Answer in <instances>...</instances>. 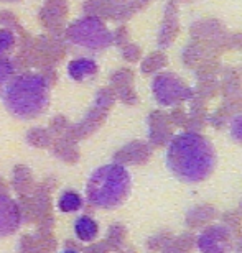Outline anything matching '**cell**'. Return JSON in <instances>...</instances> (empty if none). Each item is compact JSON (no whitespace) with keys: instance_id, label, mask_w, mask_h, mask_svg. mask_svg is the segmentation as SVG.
I'll return each mask as SVG.
<instances>
[{"instance_id":"8fae6325","label":"cell","mask_w":242,"mask_h":253,"mask_svg":"<svg viewBox=\"0 0 242 253\" xmlns=\"http://www.w3.org/2000/svg\"><path fill=\"white\" fill-rule=\"evenodd\" d=\"M196 249V235L191 230L183 232L180 235H173L166 247L161 252L163 253H191Z\"/></svg>"},{"instance_id":"ba28073f","label":"cell","mask_w":242,"mask_h":253,"mask_svg":"<svg viewBox=\"0 0 242 253\" xmlns=\"http://www.w3.org/2000/svg\"><path fill=\"white\" fill-rule=\"evenodd\" d=\"M218 217L219 212L213 204H198L186 212L185 224L188 230H199L204 229L206 225L213 224Z\"/></svg>"},{"instance_id":"5b68a950","label":"cell","mask_w":242,"mask_h":253,"mask_svg":"<svg viewBox=\"0 0 242 253\" xmlns=\"http://www.w3.org/2000/svg\"><path fill=\"white\" fill-rule=\"evenodd\" d=\"M152 92L155 100L160 105L171 107L181 102L193 99V90L188 87V84L183 83L180 78H176L171 73H161L152 83Z\"/></svg>"},{"instance_id":"277c9868","label":"cell","mask_w":242,"mask_h":253,"mask_svg":"<svg viewBox=\"0 0 242 253\" xmlns=\"http://www.w3.org/2000/svg\"><path fill=\"white\" fill-rule=\"evenodd\" d=\"M68 42L88 51H102L114 42L112 33L96 17H84L76 20L66 32Z\"/></svg>"},{"instance_id":"4fadbf2b","label":"cell","mask_w":242,"mask_h":253,"mask_svg":"<svg viewBox=\"0 0 242 253\" xmlns=\"http://www.w3.org/2000/svg\"><path fill=\"white\" fill-rule=\"evenodd\" d=\"M83 197L76 191H64L58 199V209L61 212H76L83 207Z\"/></svg>"},{"instance_id":"e0dca14e","label":"cell","mask_w":242,"mask_h":253,"mask_svg":"<svg viewBox=\"0 0 242 253\" xmlns=\"http://www.w3.org/2000/svg\"><path fill=\"white\" fill-rule=\"evenodd\" d=\"M229 131H231L233 140H236L238 143L242 145V112L236 115V117H233L229 125Z\"/></svg>"},{"instance_id":"ac0fdd59","label":"cell","mask_w":242,"mask_h":253,"mask_svg":"<svg viewBox=\"0 0 242 253\" xmlns=\"http://www.w3.org/2000/svg\"><path fill=\"white\" fill-rule=\"evenodd\" d=\"M234 250L238 253H242V237H239V239L234 240Z\"/></svg>"},{"instance_id":"5bb4252c","label":"cell","mask_w":242,"mask_h":253,"mask_svg":"<svg viewBox=\"0 0 242 253\" xmlns=\"http://www.w3.org/2000/svg\"><path fill=\"white\" fill-rule=\"evenodd\" d=\"M171 239H173V234H171L170 230H161L148 240L147 249L150 252H161Z\"/></svg>"},{"instance_id":"9c48e42d","label":"cell","mask_w":242,"mask_h":253,"mask_svg":"<svg viewBox=\"0 0 242 253\" xmlns=\"http://www.w3.org/2000/svg\"><path fill=\"white\" fill-rule=\"evenodd\" d=\"M97 63L93 58H76L68 64V76L76 83H83L97 74Z\"/></svg>"},{"instance_id":"3957f363","label":"cell","mask_w":242,"mask_h":253,"mask_svg":"<svg viewBox=\"0 0 242 253\" xmlns=\"http://www.w3.org/2000/svg\"><path fill=\"white\" fill-rule=\"evenodd\" d=\"M132 189V178L122 163L99 166L89 176L86 197L97 209H117L122 206Z\"/></svg>"},{"instance_id":"9a60e30c","label":"cell","mask_w":242,"mask_h":253,"mask_svg":"<svg viewBox=\"0 0 242 253\" xmlns=\"http://www.w3.org/2000/svg\"><path fill=\"white\" fill-rule=\"evenodd\" d=\"M15 46V33L12 30L2 28L0 30V58H5V54L12 51Z\"/></svg>"},{"instance_id":"6da1fadb","label":"cell","mask_w":242,"mask_h":253,"mask_svg":"<svg viewBox=\"0 0 242 253\" xmlns=\"http://www.w3.org/2000/svg\"><path fill=\"white\" fill-rule=\"evenodd\" d=\"M166 166L185 183H201L208 179L216 168V150L198 131H183L170 140Z\"/></svg>"},{"instance_id":"d6986e66","label":"cell","mask_w":242,"mask_h":253,"mask_svg":"<svg viewBox=\"0 0 242 253\" xmlns=\"http://www.w3.org/2000/svg\"><path fill=\"white\" fill-rule=\"evenodd\" d=\"M61 253H79V252L73 250V249H68V250H64V252H61Z\"/></svg>"},{"instance_id":"52a82bcc","label":"cell","mask_w":242,"mask_h":253,"mask_svg":"<svg viewBox=\"0 0 242 253\" xmlns=\"http://www.w3.org/2000/svg\"><path fill=\"white\" fill-rule=\"evenodd\" d=\"M22 224V212L12 197L0 192V239L15 234Z\"/></svg>"},{"instance_id":"2e32d148","label":"cell","mask_w":242,"mask_h":253,"mask_svg":"<svg viewBox=\"0 0 242 253\" xmlns=\"http://www.w3.org/2000/svg\"><path fill=\"white\" fill-rule=\"evenodd\" d=\"M15 76V66L7 58H0V92Z\"/></svg>"},{"instance_id":"7c38bea8","label":"cell","mask_w":242,"mask_h":253,"mask_svg":"<svg viewBox=\"0 0 242 253\" xmlns=\"http://www.w3.org/2000/svg\"><path fill=\"white\" fill-rule=\"evenodd\" d=\"M221 224L233 234L234 239L242 237V215L239 211H226L221 214Z\"/></svg>"},{"instance_id":"7a4b0ae2","label":"cell","mask_w":242,"mask_h":253,"mask_svg":"<svg viewBox=\"0 0 242 253\" xmlns=\"http://www.w3.org/2000/svg\"><path fill=\"white\" fill-rule=\"evenodd\" d=\"M10 115L20 120H32L47 112L49 105L48 79L40 73L13 76L0 92Z\"/></svg>"},{"instance_id":"30bf717a","label":"cell","mask_w":242,"mask_h":253,"mask_svg":"<svg viewBox=\"0 0 242 253\" xmlns=\"http://www.w3.org/2000/svg\"><path fill=\"white\" fill-rule=\"evenodd\" d=\"M74 235L76 239L81 242H93L99 234V225L93 217L89 215H79L76 220H74L73 225Z\"/></svg>"},{"instance_id":"8992f818","label":"cell","mask_w":242,"mask_h":253,"mask_svg":"<svg viewBox=\"0 0 242 253\" xmlns=\"http://www.w3.org/2000/svg\"><path fill=\"white\" fill-rule=\"evenodd\" d=\"M234 237L223 224H209L196 237V249L201 253H231Z\"/></svg>"},{"instance_id":"ffe728a7","label":"cell","mask_w":242,"mask_h":253,"mask_svg":"<svg viewBox=\"0 0 242 253\" xmlns=\"http://www.w3.org/2000/svg\"><path fill=\"white\" fill-rule=\"evenodd\" d=\"M239 212H241V215H242V199H241V202H239V209H238Z\"/></svg>"}]
</instances>
